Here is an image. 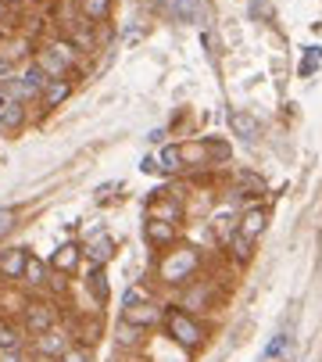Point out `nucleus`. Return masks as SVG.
<instances>
[{
  "mask_svg": "<svg viewBox=\"0 0 322 362\" xmlns=\"http://www.w3.org/2000/svg\"><path fill=\"white\" fill-rule=\"evenodd\" d=\"M150 219H165V223H179L183 219V209L169 197H154L150 201Z\"/></svg>",
  "mask_w": 322,
  "mask_h": 362,
  "instance_id": "obj_9",
  "label": "nucleus"
},
{
  "mask_svg": "<svg viewBox=\"0 0 322 362\" xmlns=\"http://www.w3.org/2000/svg\"><path fill=\"white\" fill-rule=\"evenodd\" d=\"M237 230H244L247 237H258V233L265 230V209H251V212H244Z\"/></svg>",
  "mask_w": 322,
  "mask_h": 362,
  "instance_id": "obj_13",
  "label": "nucleus"
},
{
  "mask_svg": "<svg viewBox=\"0 0 322 362\" xmlns=\"http://www.w3.org/2000/svg\"><path fill=\"white\" fill-rule=\"evenodd\" d=\"M86 18H93V22H100L104 15H107V8H112V0H86Z\"/></svg>",
  "mask_w": 322,
  "mask_h": 362,
  "instance_id": "obj_22",
  "label": "nucleus"
},
{
  "mask_svg": "<svg viewBox=\"0 0 322 362\" xmlns=\"http://www.w3.org/2000/svg\"><path fill=\"white\" fill-rule=\"evenodd\" d=\"M143 301H147V291H143V287H129V291H126V298H122V305H126V308H129V305H143Z\"/></svg>",
  "mask_w": 322,
  "mask_h": 362,
  "instance_id": "obj_24",
  "label": "nucleus"
},
{
  "mask_svg": "<svg viewBox=\"0 0 322 362\" xmlns=\"http://www.w3.org/2000/svg\"><path fill=\"white\" fill-rule=\"evenodd\" d=\"M147 240L154 244V247H161V244H172L176 240V223H165V219H147Z\"/></svg>",
  "mask_w": 322,
  "mask_h": 362,
  "instance_id": "obj_7",
  "label": "nucleus"
},
{
  "mask_svg": "<svg viewBox=\"0 0 322 362\" xmlns=\"http://www.w3.org/2000/svg\"><path fill=\"white\" fill-rule=\"evenodd\" d=\"M25 323H29L32 334H47V330L54 327V308L43 305V301H32V305L25 308Z\"/></svg>",
  "mask_w": 322,
  "mask_h": 362,
  "instance_id": "obj_4",
  "label": "nucleus"
},
{
  "mask_svg": "<svg viewBox=\"0 0 322 362\" xmlns=\"http://www.w3.org/2000/svg\"><path fill=\"white\" fill-rule=\"evenodd\" d=\"M11 100H15V97H11V93H8V90H4V93H0V112H4V108H8V105H11Z\"/></svg>",
  "mask_w": 322,
  "mask_h": 362,
  "instance_id": "obj_29",
  "label": "nucleus"
},
{
  "mask_svg": "<svg viewBox=\"0 0 322 362\" xmlns=\"http://www.w3.org/2000/svg\"><path fill=\"white\" fill-rule=\"evenodd\" d=\"M4 348H18V330L11 323H0V351Z\"/></svg>",
  "mask_w": 322,
  "mask_h": 362,
  "instance_id": "obj_23",
  "label": "nucleus"
},
{
  "mask_svg": "<svg viewBox=\"0 0 322 362\" xmlns=\"http://www.w3.org/2000/svg\"><path fill=\"white\" fill-rule=\"evenodd\" d=\"M161 169H165V173H179L183 169V151L179 147H161Z\"/></svg>",
  "mask_w": 322,
  "mask_h": 362,
  "instance_id": "obj_15",
  "label": "nucleus"
},
{
  "mask_svg": "<svg viewBox=\"0 0 322 362\" xmlns=\"http://www.w3.org/2000/svg\"><path fill=\"white\" fill-rule=\"evenodd\" d=\"M240 187H244V190H254L258 197H261V194H268V183H265L258 173H240Z\"/></svg>",
  "mask_w": 322,
  "mask_h": 362,
  "instance_id": "obj_19",
  "label": "nucleus"
},
{
  "mask_svg": "<svg viewBox=\"0 0 322 362\" xmlns=\"http://www.w3.org/2000/svg\"><path fill=\"white\" fill-rule=\"evenodd\" d=\"M287 344H290V341H287V334H280V337H276L273 344L265 348V358H273V355H283V348H287Z\"/></svg>",
  "mask_w": 322,
  "mask_h": 362,
  "instance_id": "obj_26",
  "label": "nucleus"
},
{
  "mask_svg": "<svg viewBox=\"0 0 322 362\" xmlns=\"http://www.w3.org/2000/svg\"><path fill=\"white\" fill-rule=\"evenodd\" d=\"M165 330H169V337H172L176 344H183V348H197L201 337H204V330H201L186 313H179V308H172V313L165 316Z\"/></svg>",
  "mask_w": 322,
  "mask_h": 362,
  "instance_id": "obj_1",
  "label": "nucleus"
},
{
  "mask_svg": "<svg viewBox=\"0 0 322 362\" xmlns=\"http://www.w3.org/2000/svg\"><path fill=\"white\" fill-rule=\"evenodd\" d=\"M47 76H65L72 65H76V50H72V43H54V47H47L43 54H40V62H36Z\"/></svg>",
  "mask_w": 322,
  "mask_h": 362,
  "instance_id": "obj_3",
  "label": "nucleus"
},
{
  "mask_svg": "<svg viewBox=\"0 0 322 362\" xmlns=\"http://www.w3.org/2000/svg\"><path fill=\"white\" fill-rule=\"evenodd\" d=\"M68 93H72V83H65V79H47V86H43V105H47V108H58Z\"/></svg>",
  "mask_w": 322,
  "mask_h": 362,
  "instance_id": "obj_10",
  "label": "nucleus"
},
{
  "mask_svg": "<svg viewBox=\"0 0 322 362\" xmlns=\"http://www.w3.org/2000/svg\"><path fill=\"white\" fill-rule=\"evenodd\" d=\"M90 291H93V298H97V301H107V280H104L100 266L90 273Z\"/></svg>",
  "mask_w": 322,
  "mask_h": 362,
  "instance_id": "obj_21",
  "label": "nucleus"
},
{
  "mask_svg": "<svg viewBox=\"0 0 322 362\" xmlns=\"http://www.w3.org/2000/svg\"><path fill=\"white\" fill-rule=\"evenodd\" d=\"M15 226V212L11 209H0V233H8Z\"/></svg>",
  "mask_w": 322,
  "mask_h": 362,
  "instance_id": "obj_27",
  "label": "nucleus"
},
{
  "mask_svg": "<svg viewBox=\"0 0 322 362\" xmlns=\"http://www.w3.org/2000/svg\"><path fill=\"white\" fill-rule=\"evenodd\" d=\"M40 351H43V355H65L68 348H65V341H61L58 334L47 330V334H40Z\"/></svg>",
  "mask_w": 322,
  "mask_h": 362,
  "instance_id": "obj_16",
  "label": "nucleus"
},
{
  "mask_svg": "<svg viewBox=\"0 0 322 362\" xmlns=\"http://www.w3.org/2000/svg\"><path fill=\"white\" fill-rule=\"evenodd\" d=\"M61 362H90V351H86V348H68V351L61 355Z\"/></svg>",
  "mask_w": 322,
  "mask_h": 362,
  "instance_id": "obj_25",
  "label": "nucleus"
},
{
  "mask_svg": "<svg viewBox=\"0 0 322 362\" xmlns=\"http://www.w3.org/2000/svg\"><path fill=\"white\" fill-rule=\"evenodd\" d=\"M50 262H54V269H58V273H72V269L79 266V247H76V244H65V247H58V251H54V258H50Z\"/></svg>",
  "mask_w": 322,
  "mask_h": 362,
  "instance_id": "obj_11",
  "label": "nucleus"
},
{
  "mask_svg": "<svg viewBox=\"0 0 322 362\" xmlns=\"http://www.w3.org/2000/svg\"><path fill=\"white\" fill-rule=\"evenodd\" d=\"M193 269H197V251L193 247H183V251H172L165 262H161V280L183 284V280H190Z\"/></svg>",
  "mask_w": 322,
  "mask_h": 362,
  "instance_id": "obj_2",
  "label": "nucleus"
},
{
  "mask_svg": "<svg viewBox=\"0 0 322 362\" xmlns=\"http://www.w3.org/2000/svg\"><path fill=\"white\" fill-rule=\"evenodd\" d=\"M233 129H237L240 136H247V140H254V136H258V122H254L251 115H244V112H237V115H233Z\"/></svg>",
  "mask_w": 322,
  "mask_h": 362,
  "instance_id": "obj_18",
  "label": "nucleus"
},
{
  "mask_svg": "<svg viewBox=\"0 0 322 362\" xmlns=\"http://www.w3.org/2000/svg\"><path fill=\"white\" fill-rule=\"evenodd\" d=\"M22 122H25V105H22V100H11V105L0 112V129H4V133H15Z\"/></svg>",
  "mask_w": 322,
  "mask_h": 362,
  "instance_id": "obj_12",
  "label": "nucleus"
},
{
  "mask_svg": "<svg viewBox=\"0 0 322 362\" xmlns=\"http://www.w3.org/2000/svg\"><path fill=\"white\" fill-rule=\"evenodd\" d=\"M161 320V308L157 305H150V301H143V305H129L126 308V323H133V327H150V323H157Z\"/></svg>",
  "mask_w": 322,
  "mask_h": 362,
  "instance_id": "obj_5",
  "label": "nucleus"
},
{
  "mask_svg": "<svg viewBox=\"0 0 322 362\" xmlns=\"http://www.w3.org/2000/svg\"><path fill=\"white\" fill-rule=\"evenodd\" d=\"M25 262H29V251L11 247V251H4V258H0V273L11 276V280H18V276L25 273Z\"/></svg>",
  "mask_w": 322,
  "mask_h": 362,
  "instance_id": "obj_6",
  "label": "nucleus"
},
{
  "mask_svg": "<svg viewBox=\"0 0 322 362\" xmlns=\"http://www.w3.org/2000/svg\"><path fill=\"white\" fill-rule=\"evenodd\" d=\"M8 15V0H0V18H4Z\"/></svg>",
  "mask_w": 322,
  "mask_h": 362,
  "instance_id": "obj_30",
  "label": "nucleus"
},
{
  "mask_svg": "<svg viewBox=\"0 0 322 362\" xmlns=\"http://www.w3.org/2000/svg\"><path fill=\"white\" fill-rule=\"evenodd\" d=\"M8 4H18V0H8Z\"/></svg>",
  "mask_w": 322,
  "mask_h": 362,
  "instance_id": "obj_31",
  "label": "nucleus"
},
{
  "mask_svg": "<svg viewBox=\"0 0 322 362\" xmlns=\"http://www.w3.org/2000/svg\"><path fill=\"white\" fill-rule=\"evenodd\" d=\"M229 247H233V258H237V262H247V258H251V247H254V237H247L244 230H237L233 240H229Z\"/></svg>",
  "mask_w": 322,
  "mask_h": 362,
  "instance_id": "obj_14",
  "label": "nucleus"
},
{
  "mask_svg": "<svg viewBox=\"0 0 322 362\" xmlns=\"http://www.w3.org/2000/svg\"><path fill=\"white\" fill-rule=\"evenodd\" d=\"M22 276H25V280L36 287V284H43L47 269H43V262H40V258H32V255H29V262H25V273H22Z\"/></svg>",
  "mask_w": 322,
  "mask_h": 362,
  "instance_id": "obj_20",
  "label": "nucleus"
},
{
  "mask_svg": "<svg viewBox=\"0 0 322 362\" xmlns=\"http://www.w3.org/2000/svg\"><path fill=\"white\" fill-rule=\"evenodd\" d=\"M0 362H22L18 348H4V351H0Z\"/></svg>",
  "mask_w": 322,
  "mask_h": 362,
  "instance_id": "obj_28",
  "label": "nucleus"
},
{
  "mask_svg": "<svg viewBox=\"0 0 322 362\" xmlns=\"http://www.w3.org/2000/svg\"><path fill=\"white\" fill-rule=\"evenodd\" d=\"M172 15L176 18H204V8H201V0H179V4L172 8Z\"/></svg>",
  "mask_w": 322,
  "mask_h": 362,
  "instance_id": "obj_17",
  "label": "nucleus"
},
{
  "mask_svg": "<svg viewBox=\"0 0 322 362\" xmlns=\"http://www.w3.org/2000/svg\"><path fill=\"white\" fill-rule=\"evenodd\" d=\"M86 255H90V262H93V266H104L107 258L115 255V240L100 233V237H93V240L86 244Z\"/></svg>",
  "mask_w": 322,
  "mask_h": 362,
  "instance_id": "obj_8",
  "label": "nucleus"
}]
</instances>
